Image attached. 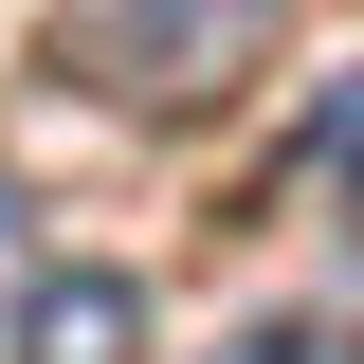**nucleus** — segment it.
Returning <instances> with one entry per match:
<instances>
[{"label": "nucleus", "instance_id": "4", "mask_svg": "<svg viewBox=\"0 0 364 364\" xmlns=\"http://www.w3.org/2000/svg\"><path fill=\"white\" fill-rule=\"evenodd\" d=\"M219 364H310V328H237V346H219Z\"/></svg>", "mask_w": 364, "mask_h": 364}, {"label": "nucleus", "instance_id": "3", "mask_svg": "<svg viewBox=\"0 0 364 364\" xmlns=\"http://www.w3.org/2000/svg\"><path fill=\"white\" fill-rule=\"evenodd\" d=\"M0 310H37V237H18V182H0Z\"/></svg>", "mask_w": 364, "mask_h": 364}, {"label": "nucleus", "instance_id": "2", "mask_svg": "<svg viewBox=\"0 0 364 364\" xmlns=\"http://www.w3.org/2000/svg\"><path fill=\"white\" fill-rule=\"evenodd\" d=\"M18 364H146V291H128V273H37Z\"/></svg>", "mask_w": 364, "mask_h": 364}, {"label": "nucleus", "instance_id": "1", "mask_svg": "<svg viewBox=\"0 0 364 364\" xmlns=\"http://www.w3.org/2000/svg\"><path fill=\"white\" fill-rule=\"evenodd\" d=\"M291 0H73L55 18V73H91L109 109H200V91L255 73V37Z\"/></svg>", "mask_w": 364, "mask_h": 364}]
</instances>
